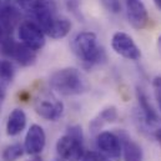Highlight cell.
I'll return each instance as SVG.
<instances>
[{
	"mask_svg": "<svg viewBox=\"0 0 161 161\" xmlns=\"http://www.w3.org/2000/svg\"><path fill=\"white\" fill-rule=\"evenodd\" d=\"M49 85L64 96L80 95L87 90V82L76 68H63L54 71L49 78Z\"/></svg>",
	"mask_w": 161,
	"mask_h": 161,
	"instance_id": "6da1fadb",
	"label": "cell"
},
{
	"mask_svg": "<svg viewBox=\"0 0 161 161\" xmlns=\"http://www.w3.org/2000/svg\"><path fill=\"white\" fill-rule=\"evenodd\" d=\"M74 54L86 66H92L105 60V51L99 45L97 36L92 31L79 33L71 42Z\"/></svg>",
	"mask_w": 161,
	"mask_h": 161,
	"instance_id": "7a4b0ae2",
	"label": "cell"
},
{
	"mask_svg": "<svg viewBox=\"0 0 161 161\" xmlns=\"http://www.w3.org/2000/svg\"><path fill=\"white\" fill-rule=\"evenodd\" d=\"M84 135L79 125L68 127L66 134L56 141L58 155L66 161H80L84 156Z\"/></svg>",
	"mask_w": 161,
	"mask_h": 161,
	"instance_id": "3957f363",
	"label": "cell"
},
{
	"mask_svg": "<svg viewBox=\"0 0 161 161\" xmlns=\"http://www.w3.org/2000/svg\"><path fill=\"white\" fill-rule=\"evenodd\" d=\"M136 97L139 104V114L137 121L140 122V126L142 131L153 136L155 140L161 142V118L160 115L154 110L153 105L150 104L146 94L142 91V89H136Z\"/></svg>",
	"mask_w": 161,
	"mask_h": 161,
	"instance_id": "277c9868",
	"label": "cell"
},
{
	"mask_svg": "<svg viewBox=\"0 0 161 161\" xmlns=\"http://www.w3.org/2000/svg\"><path fill=\"white\" fill-rule=\"evenodd\" d=\"M34 110L44 120L56 121L64 114V104L54 94L44 90L34 100Z\"/></svg>",
	"mask_w": 161,
	"mask_h": 161,
	"instance_id": "5b68a950",
	"label": "cell"
},
{
	"mask_svg": "<svg viewBox=\"0 0 161 161\" xmlns=\"http://www.w3.org/2000/svg\"><path fill=\"white\" fill-rule=\"evenodd\" d=\"M18 36L20 42L29 46L30 49L39 51L45 46V33L33 20H24L18 26Z\"/></svg>",
	"mask_w": 161,
	"mask_h": 161,
	"instance_id": "8992f818",
	"label": "cell"
},
{
	"mask_svg": "<svg viewBox=\"0 0 161 161\" xmlns=\"http://www.w3.org/2000/svg\"><path fill=\"white\" fill-rule=\"evenodd\" d=\"M96 147L100 156L105 161H118L121 156V141L118 134L111 131L99 132Z\"/></svg>",
	"mask_w": 161,
	"mask_h": 161,
	"instance_id": "52a82bcc",
	"label": "cell"
},
{
	"mask_svg": "<svg viewBox=\"0 0 161 161\" xmlns=\"http://www.w3.org/2000/svg\"><path fill=\"white\" fill-rule=\"evenodd\" d=\"M111 47L113 50L127 60H137L141 56V51L134 39L124 33V31H116L111 38Z\"/></svg>",
	"mask_w": 161,
	"mask_h": 161,
	"instance_id": "ba28073f",
	"label": "cell"
},
{
	"mask_svg": "<svg viewBox=\"0 0 161 161\" xmlns=\"http://www.w3.org/2000/svg\"><path fill=\"white\" fill-rule=\"evenodd\" d=\"M125 9L129 24L136 29L142 30L149 24V13L142 0H125Z\"/></svg>",
	"mask_w": 161,
	"mask_h": 161,
	"instance_id": "9c48e42d",
	"label": "cell"
},
{
	"mask_svg": "<svg viewBox=\"0 0 161 161\" xmlns=\"http://www.w3.org/2000/svg\"><path fill=\"white\" fill-rule=\"evenodd\" d=\"M45 144H46V135L44 129L38 124H33L25 135V140H24L25 153L33 156L40 155L45 147Z\"/></svg>",
	"mask_w": 161,
	"mask_h": 161,
	"instance_id": "30bf717a",
	"label": "cell"
},
{
	"mask_svg": "<svg viewBox=\"0 0 161 161\" xmlns=\"http://www.w3.org/2000/svg\"><path fill=\"white\" fill-rule=\"evenodd\" d=\"M6 56L15 60L23 68L31 66L36 61V51L35 50L30 49L29 46L24 45L23 42H16L15 40L11 44Z\"/></svg>",
	"mask_w": 161,
	"mask_h": 161,
	"instance_id": "8fae6325",
	"label": "cell"
},
{
	"mask_svg": "<svg viewBox=\"0 0 161 161\" xmlns=\"http://www.w3.org/2000/svg\"><path fill=\"white\" fill-rule=\"evenodd\" d=\"M71 30V21L63 16H55L45 28H42V31L45 35H47L51 39L59 40L65 38Z\"/></svg>",
	"mask_w": 161,
	"mask_h": 161,
	"instance_id": "7c38bea8",
	"label": "cell"
},
{
	"mask_svg": "<svg viewBox=\"0 0 161 161\" xmlns=\"http://www.w3.org/2000/svg\"><path fill=\"white\" fill-rule=\"evenodd\" d=\"M121 141V154H124L125 161H142V149L127 134L121 131L118 134Z\"/></svg>",
	"mask_w": 161,
	"mask_h": 161,
	"instance_id": "4fadbf2b",
	"label": "cell"
},
{
	"mask_svg": "<svg viewBox=\"0 0 161 161\" xmlns=\"http://www.w3.org/2000/svg\"><path fill=\"white\" fill-rule=\"evenodd\" d=\"M26 114L23 109H14L6 120V134L8 136H18L26 127Z\"/></svg>",
	"mask_w": 161,
	"mask_h": 161,
	"instance_id": "5bb4252c",
	"label": "cell"
},
{
	"mask_svg": "<svg viewBox=\"0 0 161 161\" xmlns=\"http://www.w3.org/2000/svg\"><path fill=\"white\" fill-rule=\"evenodd\" d=\"M118 110L115 106H109L106 109H104L94 120L91 121L90 124V129L92 131H96L99 130L104 124H110V122H114V121L118 120Z\"/></svg>",
	"mask_w": 161,
	"mask_h": 161,
	"instance_id": "9a60e30c",
	"label": "cell"
},
{
	"mask_svg": "<svg viewBox=\"0 0 161 161\" xmlns=\"http://www.w3.org/2000/svg\"><path fill=\"white\" fill-rule=\"evenodd\" d=\"M15 70L14 66L10 61L8 60H0V85L1 86H8L14 78Z\"/></svg>",
	"mask_w": 161,
	"mask_h": 161,
	"instance_id": "2e32d148",
	"label": "cell"
},
{
	"mask_svg": "<svg viewBox=\"0 0 161 161\" xmlns=\"http://www.w3.org/2000/svg\"><path fill=\"white\" fill-rule=\"evenodd\" d=\"M24 153H25L24 146H21L20 144L15 142V144L8 145L4 149L1 156H3V160L4 161H16L24 155Z\"/></svg>",
	"mask_w": 161,
	"mask_h": 161,
	"instance_id": "e0dca14e",
	"label": "cell"
},
{
	"mask_svg": "<svg viewBox=\"0 0 161 161\" xmlns=\"http://www.w3.org/2000/svg\"><path fill=\"white\" fill-rule=\"evenodd\" d=\"M103 5L106 8L108 11L113 14H118L121 11V1L120 0H101Z\"/></svg>",
	"mask_w": 161,
	"mask_h": 161,
	"instance_id": "ac0fdd59",
	"label": "cell"
},
{
	"mask_svg": "<svg viewBox=\"0 0 161 161\" xmlns=\"http://www.w3.org/2000/svg\"><path fill=\"white\" fill-rule=\"evenodd\" d=\"M153 89H154V95L159 106V110L161 111V76H156L153 80Z\"/></svg>",
	"mask_w": 161,
	"mask_h": 161,
	"instance_id": "d6986e66",
	"label": "cell"
},
{
	"mask_svg": "<svg viewBox=\"0 0 161 161\" xmlns=\"http://www.w3.org/2000/svg\"><path fill=\"white\" fill-rule=\"evenodd\" d=\"M39 1L40 0H16V4L19 5V8L21 10H24L26 13H31Z\"/></svg>",
	"mask_w": 161,
	"mask_h": 161,
	"instance_id": "ffe728a7",
	"label": "cell"
},
{
	"mask_svg": "<svg viewBox=\"0 0 161 161\" xmlns=\"http://www.w3.org/2000/svg\"><path fill=\"white\" fill-rule=\"evenodd\" d=\"M65 4H66V9L71 14H74L75 16H80L81 13H80V1L79 0H66Z\"/></svg>",
	"mask_w": 161,
	"mask_h": 161,
	"instance_id": "44dd1931",
	"label": "cell"
},
{
	"mask_svg": "<svg viewBox=\"0 0 161 161\" xmlns=\"http://www.w3.org/2000/svg\"><path fill=\"white\" fill-rule=\"evenodd\" d=\"M81 161H105V160L100 156V154L94 153V151H89V153H85L84 154Z\"/></svg>",
	"mask_w": 161,
	"mask_h": 161,
	"instance_id": "7402d4cb",
	"label": "cell"
},
{
	"mask_svg": "<svg viewBox=\"0 0 161 161\" xmlns=\"http://www.w3.org/2000/svg\"><path fill=\"white\" fill-rule=\"evenodd\" d=\"M158 50H159V54H160L161 56V35L159 36V39H158Z\"/></svg>",
	"mask_w": 161,
	"mask_h": 161,
	"instance_id": "603a6c76",
	"label": "cell"
},
{
	"mask_svg": "<svg viewBox=\"0 0 161 161\" xmlns=\"http://www.w3.org/2000/svg\"><path fill=\"white\" fill-rule=\"evenodd\" d=\"M29 161H42V159H41L39 155H35V156H34L31 160H29Z\"/></svg>",
	"mask_w": 161,
	"mask_h": 161,
	"instance_id": "cb8c5ba5",
	"label": "cell"
},
{
	"mask_svg": "<svg viewBox=\"0 0 161 161\" xmlns=\"http://www.w3.org/2000/svg\"><path fill=\"white\" fill-rule=\"evenodd\" d=\"M53 161H66V160H64V159H61V158H58V159H54Z\"/></svg>",
	"mask_w": 161,
	"mask_h": 161,
	"instance_id": "d4e9b609",
	"label": "cell"
},
{
	"mask_svg": "<svg viewBox=\"0 0 161 161\" xmlns=\"http://www.w3.org/2000/svg\"><path fill=\"white\" fill-rule=\"evenodd\" d=\"M160 9H161V8H160Z\"/></svg>",
	"mask_w": 161,
	"mask_h": 161,
	"instance_id": "484cf974",
	"label": "cell"
}]
</instances>
